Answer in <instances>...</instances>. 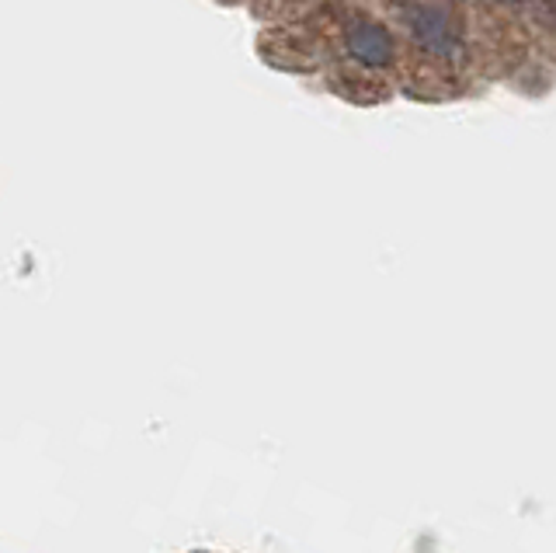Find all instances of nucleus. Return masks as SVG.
<instances>
[{
  "label": "nucleus",
  "mask_w": 556,
  "mask_h": 553,
  "mask_svg": "<svg viewBox=\"0 0 556 553\" xmlns=\"http://www.w3.org/2000/svg\"><path fill=\"white\" fill-rule=\"evenodd\" d=\"M344 53L358 66H365V71H387V66H393V60H396L393 32L382 22L355 18L344 28Z\"/></svg>",
  "instance_id": "2"
},
{
  "label": "nucleus",
  "mask_w": 556,
  "mask_h": 553,
  "mask_svg": "<svg viewBox=\"0 0 556 553\" xmlns=\"http://www.w3.org/2000/svg\"><path fill=\"white\" fill-rule=\"evenodd\" d=\"M404 25H407L410 39H414L417 49H421V53H428L434 60L459 56L463 32H459L456 18H452L445 8H439V4H407Z\"/></svg>",
  "instance_id": "1"
},
{
  "label": "nucleus",
  "mask_w": 556,
  "mask_h": 553,
  "mask_svg": "<svg viewBox=\"0 0 556 553\" xmlns=\"http://www.w3.org/2000/svg\"><path fill=\"white\" fill-rule=\"evenodd\" d=\"M497 4H515V0H497Z\"/></svg>",
  "instance_id": "3"
}]
</instances>
